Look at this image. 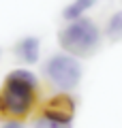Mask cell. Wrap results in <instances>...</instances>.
Wrapping results in <instances>:
<instances>
[{
  "instance_id": "cell-7",
  "label": "cell",
  "mask_w": 122,
  "mask_h": 128,
  "mask_svg": "<svg viewBox=\"0 0 122 128\" xmlns=\"http://www.w3.org/2000/svg\"><path fill=\"white\" fill-rule=\"evenodd\" d=\"M105 36H107L109 41H122V11H116V13L107 19Z\"/></svg>"
},
{
  "instance_id": "cell-1",
  "label": "cell",
  "mask_w": 122,
  "mask_h": 128,
  "mask_svg": "<svg viewBox=\"0 0 122 128\" xmlns=\"http://www.w3.org/2000/svg\"><path fill=\"white\" fill-rule=\"evenodd\" d=\"M58 43L67 54L88 58L101 47V30L90 17H77L58 32Z\"/></svg>"
},
{
  "instance_id": "cell-6",
  "label": "cell",
  "mask_w": 122,
  "mask_h": 128,
  "mask_svg": "<svg viewBox=\"0 0 122 128\" xmlns=\"http://www.w3.org/2000/svg\"><path fill=\"white\" fill-rule=\"evenodd\" d=\"M94 4H96V0H73L71 4L64 6L62 17L67 19V22H73V19H77V17H84V13H86L88 9H92Z\"/></svg>"
},
{
  "instance_id": "cell-11",
  "label": "cell",
  "mask_w": 122,
  "mask_h": 128,
  "mask_svg": "<svg viewBox=\"0 0 122 128\" xmlns=\"http://www.w3.org/2000/svg\"><path fill=\"white\" fill-rule=\"evenodd\" d=\"M2 115H5V111H2V107H0V118H2Z\"/></svg>"
},
{
  "instance_id": "cell-3",
  "label": "cell",
  "mask_w": 122,
  "mask_h": 128,
  "mask_svg": "<svg viewBox=\"0 0 122 128\" xmlns=\"http://www.w3.org/2000/svg\"><path fill=\"white\" fill-rule=\"evenodd\" d=\"M36 102V90L17 79L7 77L5 88L0 92V107L9 118H24L32 111Z\"/></svg>"
},
{
  "instance_id": "cell-4",
  "label": "cell",
  "mask_w": 122,
  "mask_h": 128,
  "mask_svg": "<svg viewBox=\"0 0 122 128\" xmlns=\"http://www.w3.org/2000/svg\"><path fill=\"white\" fill-rule=\"evenodd\" d=\"M43 113L49 115V118L62 120V122H71L73 115H75V100L69 94H56L45 102Z\"/></svg>"
},
{
  "instance_id": "cell-10",
  "label": "cell",
  "mask_w": 122,
  "mask_h": 128,
  "mask_svg": "<svg viewBox=\"0 0 122 128\" xmlns=\"http://www.w3.org/2000/svg\"><path fill=\"white\" fill-rule=\"evenodd\" d=\"M2 128H24V124H22V122H17V118H11L9 122L2 124Z\"/></svg>"
},
{
  "instance_id": "cell-2",
  "label": "cell",
  "mask_w": 122,
  "mask_h": 128,
  "mask_svg": "<svg viewBox=\"0 0 122 128\" xmlns=\"http://www.w3.org/2000/svg\"><path fill=\"white\" fill-rule=\"evenodd\" d=\"M43 75L54 88L69 92L81 79V64L77 56L71 54H54L43 66Z\"/></svg>"
},
{
  "instance_id": "cell-9",
  "label": "cell",
  "mask_w": 122,
  "mask_h": 128,
  "mask_svg": "<svg viewBox=\"0 0 122 128\" xmlns=\"http://www.w3.org/2000/svg\"><path fill=\"white\" fill-rule=\"evenodd\" d=\"M34 128H71V122H62V120L49 118V115H41L34 122Z\"/></svg>"
},
{
  "instance_id": "cell-8",
  "label": "cell",
  "mask_w": 122,
  "mask_h": 128,
  "mask_svg": "<svg viewBox=\"0 0 122 128\" xmlns=\"http://www.w3.org/2000/svg\"><path fill=\"white\" fill-rule=\"evenodd\" d=\"M9 77L11 79H17V81H24V83H28V86H32L34 90H39V79H36V75L30 73V70H26V68L13 70V73H9Z\"/></svg>"
},
{
  "instance_id": "cell-5",
  "label": "cell",
  "mask_w": 122,
  "mask_h": 128,
  "mask_svg": "<svg viewBox=\"0 0 122 128\" xmlns=\"http://www.w3.org/2000/svg\"><path fill=\"white\" fill-rule=\"evenodd\" d=\"M13 54H15V58L22 60V62H26V64H34V62H39L41 41H39L36 36H24V38H19V41L15 43Z\"/></svg>"
}]
</instances>
